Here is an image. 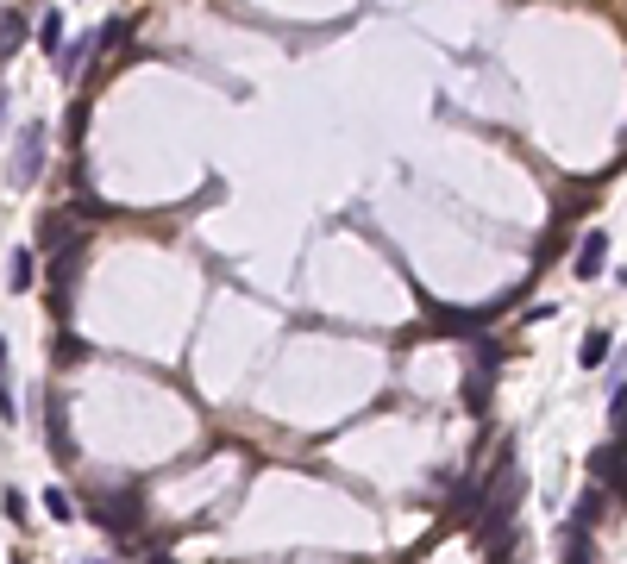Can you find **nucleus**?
<instances>
[{"instance_id":"1","label":"nucleus","mask_w":627,"mask_h":564,"mask_svg":"<svg viewBox=\"0 0 627 564\" xmlns=\"http://www.w3.org/2000/svg\"><path fill=\"white\" fill-rule=\"evenodd\" d=\"M44 145H51V132H44V120H26V126H19V145H13V170H7V182H13V188H32V182L44 176Z\"/></svg>"},{"instance_id":"2","label":"nucleus","mask_w":627,"mask_h":564,"mask_svg":"<svg viewBox=\"0 0 627 564\" xmlns=\"http://www.w3.org/2000/svg\"><path fill=\"white\" fill-rule=\"evenodd\" d=\"M496 370H502V351L483 339V345H477V370H471V383H464V408H471V414L490 408V383H496Z\"/></svg>"},{"instance_id":"3","label":"nucleus","mask_w":627,"mask_h":564,"mask_svg":"<svg viewBox=\"0 0 627 564\" xmlns=\"http://www.w3.org/2000/svg\"><path fill=\"white\" fill-rule=\"evenodd\" d=\"M602 264H609V232H584V245H577V257H571V276L577 282H596Z\"/></svg>"},{"instance_id":"4","label":"nucleus","mask_w":627,"mask_h":564,"mask_svg":"<svg viewBox=\"0 0 627 564\" xmlns=\"http://www.w3.org/2000/svg\"><path fill=\"white\" fill-rule=\"evenodd\" d=\"M95 51H101V38H88V32H82L76 44L63 38V51H57V76H69V82H76L82 69H88V57H95Z\"/></svg>"},{"instance_id":"5","label":"nucleus","mask_w":627,"mask_h":564,"mask_svg":"<svg viewBox=\"0 0 627 564\" xmlns=\"http://www.w3.org/2000/svg\"><path fill=\"white\" fill-rule=\"evenodd\" d=\"M101 527H107V533H120V539L138 533V508H132V502H101Z\"/></svg>"},{"instance_id":"6","label":"nucleus","mask_w":627,"mask_h":564,"mask_svg":"<svg viewBox=\"0 0 627 564\" xmlns=\"http://www.w3.org/2000/svg\"><path fill=\"white\" fill-rule=\"evenodd\" d=\"M590 477L596 483H621V439L602 445V452H590Z\"/></svg>"},{"instance_id":"7","label":"nucleus","mask_w":627,"mask_h":564,"mask_svg":"<svg viewBox=\"0 0 627 564\" xmlns=\"http://www.w3.org/2000/svg\"><path fill=\"white\" fill-rule=\"evenodd\" d=\"M32 282H38V257H32V251H13V270H7V289H13V295H26V289H32Z\"/></svg>"},{"instance_id":"8","label":"nucleus","mask_w":627,"mask_h":564,"mask_svg":"<svg viewBox=\"0 0 627 564\" xmlns=\"http://www.w3.org/2000/svg\"><path fill=\"white\" fill-rule=\"evenodd\" d=\"M602 521V489H584V496H577V508H571V527H596Z\"/></svg>"},{"instance_id":"9","label":"nucleus","mask_w":627,"mask_h":564,"mask_svg":"<svg viewBox=\"0 0 627 564\" xmlns=\"http://www.w3.org/2000/svg\"><path fill=\"white\" fill-rule=\"evenodd\" d=\"M44 408H51V452H57V458H69L76 445H69V427H63V395H51Z\"/></svg>"},{"instance_id":"10","label":"nucleus","mask_w":627,"mask_h":564,"mask_svg":"<svg viewBox=\"0 0 627 564\" xmlns=\"http://www.w3.org/2000/svg\"><path fill=\"white\" fill-rule=\"evenodd\" d=\"M565 564H596L590 533H584V527H571V533H565Z\"/></svg>"},{"instance_id":"11","label":"nucleus","mask_w":627,"mask_h":564,"mask_svg":"<svg viewBox=\"0 0 627 564\" xmlns=\"http://www.w3.org/2000/svg\"><path fill=\"white\" fill-rule=\"evenodd\" d=\"M38 44H44L51 57L63 51V13H44V19H38Z\"/></svg>"},{"instance_id":"12","label":"nucleus","mask_w":627,"mask_h":564,"mask_svg":"<svg viewBox=\"0 0 627 564\" xmlns=\"http://www.w3.org/2000/svg\"><path fill=\"white\" fill-rule=\"evenodd\" d=\"M577 358H584V370H596L602 358H609V333H590V339H584V351H577Z\"/></svg>"},{"instance_id":"13","label":"nucleus","mask_w":627,"mask_h":564,"mask_svg":"<svg viewBox=\"0 0 627 564\" xmlns=\"http://www.w3.org/2000/svg\"><path fill=\"white\" fill-rule=\"evenodd\" d=\"M44 514H51V521H76V508H69L63 489H44Z\"/></svg>"},{"instance_id":"14","label":"nucleus","mask_w":627,"mask_h":564,"mask_svg":"<svg viewBox=\"0 0 627 564\" xmlns=\"http://www.w3.org/2000/svg\"><path fill=\"white\" fill-rule=\"evenodd\" d=\"M19 38H26V19H19V13H7V26H0V57H7Z\"/></svg>"},{"instance_id":"15","label":"nucleus","mask_w":627,"mask_h":564,"mask_svg":"<svg viewBox=\"0 0 627 564\" xmlns=\"http://www.w3.org/2000/svg\"><path fill=\"white\" fill-rule=\"evenodd\" d=\"M609 427H615V439H627V389H615V402H609Z\"/></svg>"},{"instance_id":"16","label":"nucleus","mask_w":627,"mask_h":564,"mask_svg":"<svg viewBox=\"0 0 627 564\" xmlns=\"http://www.w3.org/2000/svg\"><path fill=\"white\" fill-rule=\"evenodd\" d=\"M0 502H7V521H19V527H26V496H19V489H7Z\"/></svg>"},{"instance_id":"17","label":"nucleus","mask_w":627,"mask_h":564,"mask_svg":"<svg viewBox=\"0 0 627 564\" xmlns=\"http://www.w3.org/2000/svg\"><path fill=\"white\" fill-rule=\"evenodd\" d=\"M0 376H7V339H0Z\"/></svg>"},{"instance_id":"18","label":"nucleus","mask_w":627,"mask_h":564,"mask_svg":"<svg viewBox=\"0 0 627 564\" xmlns=\"http://www.w3.org/2000/svg\"><path fill=\"white\" fill-rule=\"evenodd\" d=\"M0 120H7V94H0Z\"/></svg>"},{"instance_id":"19","label":"nucleus","mask_w":627,"mask_h":564,"mask_svg":"<svg viewBox=\"0 0 627 564\" xmlns=\"http://www.w3.org/2000/svg\"><path fill=\"white\" fill-rule=\"evenodd\" d=\"M88 564H107V558H88Z\"/></svg>"}]
</instances>
